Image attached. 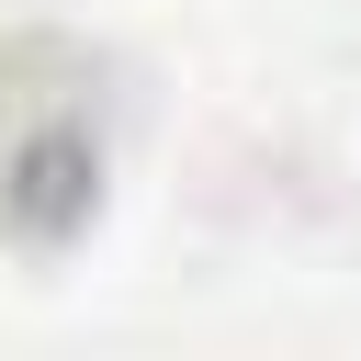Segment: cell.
Listing matches in <instances>:
<instances>
[{"label": "cell", "mask_w": 361, "mask_h": 361, "mask_svg": "<svg viewBox=\"0 0 361 361\" xmlns=\"http://www.w3.org/2000/svg\"><path fill=\"white\" fill-rule=\"evenodd\" d=\"M102 56L68 34L0 45V226L23 248H68L102 214Z\"/></svg>", "instance_id": "1"}]
</instances>
